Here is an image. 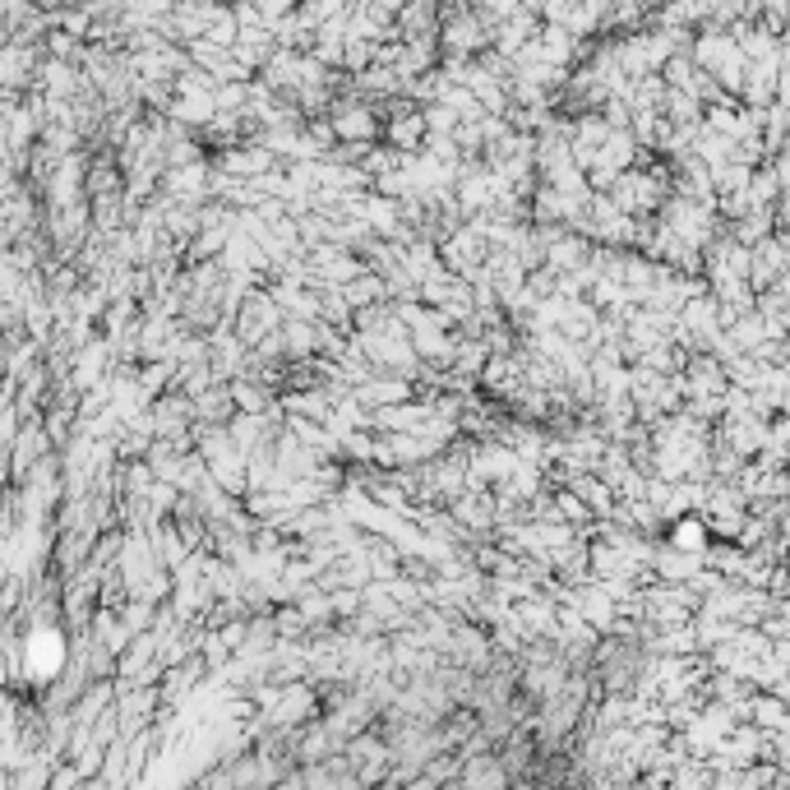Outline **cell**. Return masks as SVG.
Returning <instances> with one entry per match:
<instances>
[{"instance_id":"6da1fadb","label":"cell","mask_w":790,"mask_h":790,"mask_svg":"<svg viewBox=\"0 0 790 790\" xmlns=\"http://www.w3.org/2000/svg\"><path fill=\"white\" fill-rule=\"evenodd\" d=\"M352 398H356L365 412H380V407L412 403V398H416V384H407V380H398V375H371L361 388H352Z\"/></svg>"},{"instance_id":"7a4b0ae2","label":"cell","mask_w":790,"mask_h":790,"mask_svg":"<svg viewBox=\"0 0 790 790\" xmlns=\"http://www.w3.org/2000/svg\"><path fill=\"white\" fill-rule=\"evenodd\" d=\"M666 545L679 550V555L703 560L707 545H713V532H707V522H703L698 513H684V518H675V522L666 527Z\"/></svg>"},{"instance_id":"3957f363","label":"cell","mask_w":790,"mask_h":790,"mask_svg":"<svg viewBox=\"0 0 790 790\" xmlns=\"http://www.w3.org/2000/svg\"><path fill=\"white\" fill-rule=\"evenodd\" d=\"M342 301H347V310L356 314V310H371V305H380V301H388L384 297V282L375 278V273H361V278H352L347 287L337 292Z\"/></svg>"}]
</instances>
